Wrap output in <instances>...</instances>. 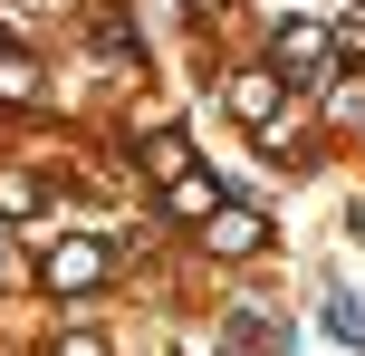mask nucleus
I'll return each mask as SVG.
<instances>
[{
	"instance_id": "obj_2",
	"label": "nucleus",
	"mask_w": 365,
	"mask_h": 356,
	"mask_svg": "<svg viewBox=\"0 0 365 356\" xmlns=\"http://www.w3.org/2000/svg\"><path fill=\"white\" fill-rule=\"evenodd\" d=\"M279 87H289V77H269V68H240V77H231V116H250V126L269 135V126H279Z\"/></svg>"
},
{
	"instance_id": "obj_4",
	"label": "nucleus",
	"mask_w": 365,
	"mask_h": 356,
	"mask_svg": "<svg viewBox=\"0 0 365 356\" xmlns=\"http://www.w3.org/2000/svg\"><path fill=\"white\" fill-rule=\"evenodd\" d=\"M164 203L182 212V222H212V212H221V203H212V183H202V173H182V183L164 193Z\"/></svg>"
},
{
	"instance_id": "obj_1",
	"label": "nucleus",
	"mask_w": 365,
	"mask_h": 356,
	"mask_svg": "<svg viewBox=\"0 0 365 356\" xmlns=\"http://www.w3.org/2000/svg\"><path fill=\"white\" fill-rule=\"evenodd\" d=\"M96 280H106V241H58L48 250V289L77 299V289H96Z\"/></svg>"
},
{
	"instance_id": "obj_5",
	"label": "nucleus",
	"mask_w": 365,
	"mask_h": 356,
	"mask_svg": "<svg viewBox=\"0 0 365 356\" xmlns=\"http://www.w3.org/2000/svg\"><path fill=\"white\" fill-rule=\"evenodd\" d=\"M327 327H336V337H346V347H365V308L346 299V289H336V299H327Z\"/></svg>"
},
{
	"instance_id": "obj_3",
	"label": "nucleus",
	"mask_w": 365,
	"mask_h": 356,
	"mask_svg": "<svg viewBox=\"0 0 365 356\" xmlns=\"http://www.w3.org/2000/svg\"><path fill=\"white\" fill-rule=\"evenodd\" d=\"M259 241H269V222H259V212H212V250H221V260H250Z\"/></svg>"
}]
</instances>
